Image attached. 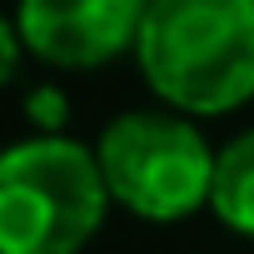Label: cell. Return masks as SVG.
Masks as SVG:
<instances>
[{
  "label": "cell",
  "mask_w": 254,
  "mask_h": 254,
  "mask_svg": "<svg viewBox=\"0 0 254 254\" xmlns=\"http://www.w3.org/2000/svg\"><path fill=\"white\" fill-rule=\"evenodd\" d=\"M110 209L95 150L35 135L0 150V254H80Z\"/></svg>",
  "instance_id": "cell-2"
},
{
  "label": "cell",
  "mask_w": 254,
  "mask_h": 254,
  "mask_svg": "<svg viewBox=\"0 0 254 254\" xmlns=\"http://www.w3.org/2000/svg\"><path fill=\"white\" fill-rule=\"evenodd\" d=\"M209 209L219 214V224H229L234 234H249L254 239V130L234 135L219 150Z\"/></svg>",
  "instance_id": "cell-5"
},
{
  "label": "cell",
  "mask_w": 254,
  "mask_h": 254,
  "mask_svg": "<svg viewBox=\"0 0 254 254\" xmlns=\"http://www.w3.org/2000/svg\"><path fill=\"white\" fill-rule=\"evenodd\" d=\"M20 50H25V40H20V25L0 15V90H5V85L15 80V70H20Z\"/></svg>",
  "instance_id": "cell-7"
},
{
  "label": "cell",
  "mask_w": 254,
  "mask_h": 254,
  "mask_svg": "<svg viewBox=\"0 0 254 254\" xmlns=\"http://www.w3.org/2000/svg\"><path fill=\"white\" fill-rule=\"evenodd\" d=\"M140 0H20L15 25L35 60L55 70H95L140 40Z\"/></svg>",
  "instance_id": "cell-4"
},
{
  "label": "cell",
  "mask_w": 254,
  "mask_h": 254,
  "mask_svg": "<svg viewBox=\"0 0 254 254\" xmlns=\"http://www.w3.org/2000/svg\"><path fill=\"white\" fill-rule=\"evenodd\" d=\"M140 5H145V10H150V5H155V0H140Z\"/></svg>",
  "instance_id": "cell-8"
},
{
  "label": "cell",
  "mask_w": 254,
  "mask_h": 254,
  "mask_svg": "<svg viewBox=\"0 0 254 254\" xmlns=\"http://www.w3.org/2000/svg\"><path fill=\"white\" fill-rule=\"evenodd\" d=\"M140 75L180 115L254 100V0H155L135 40Z\"/></svg>",
  "instance_id": "cell-1"
},
{
  "label": "cell",
  "mask_w": 254,
  "mask_h": 254,
  "mask_svg": "<svg viewBox=\"0 0 254 254\" xmlns=\"http://www.w3.org/2000/svg\"><path fill=\"white\" fill-rule=\"evenodd\" d=\"M25 115H30V125H40V135H60V125L70 120V100L60 95V85H40V90H30Z\"/></svg>",
  "instance_id": "cell-6"
},
{
  "label": "cell",
  "mask_w": 254,
  "mask_h": 254,
  "mask_svg": "<svg viewBox=\"0 0 254 254\" xmlns=\"http://www.w3.org/2000/svg\"><path fill=\"white\" fill-rule=\"evenodd\" d=\"M214 160L219 150H209L180 110H130L95 140V165L110 199L150 224H175L204 209L214 194Z\"/></svg>",
  "instance_id": "cell-3"
}]
</instances>
